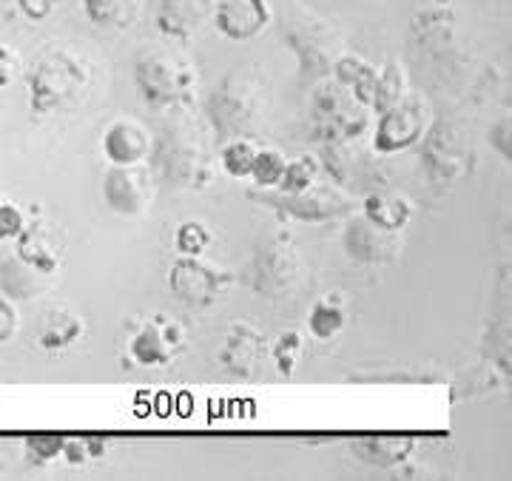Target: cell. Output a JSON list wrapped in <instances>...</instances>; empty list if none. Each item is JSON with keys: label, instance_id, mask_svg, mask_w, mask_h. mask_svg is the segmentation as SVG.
Masks as SVG:
<instances>
[{"label": "cell", "instance_id": "8fae6325", "mask_svg": "<svg viewBox=\"0 0 512 481\" xmlns=\"http://www.w3.org/2000/svg\"><path fill=\"white\" fill-rule=\"evenodd\" d=\"M421 143H424L421 148L424 168L433 183H458L461 177H467L473 154L461 131L453 126H430Z\"/></svg>", "mask_w": 512, "mask_h": 481}, {"label": "cell", "instance_id": "3957f363", "mask_svg": "<svg viewBox=\"0 0 512 481\" xmlns=\"http://www.w3.org/2000/svg\"><path fill=\"white\" fill-rule=\"evenodd\" d=\"M137 92L154 109H188L197 94L194 63L171 46H146L134 57Z\"/></svg>", "mask_w": 512, "mask_h": 481}, {"label": "cell", "instance_id": "4dcf8cb0", "mask_svg": "<svg viewBox=\"0 0 512 481\" xmlns=\"http://www.w3.org/2000/svg\"><path fill=\"white\" fill-rule=\"evenodd\" d=\"M285 154L276 151V148H259L256 151L254 168H251V180L256 183V188H276L282 174H285Z\"/></svg>", "mask_w": 512, "mask_h": 481}, {"label": "cell", "instance_id": "e575fe53", "mask_svg": "<svg viewBox=\"0 0 512 481\" xmlns=\"http://www.w3.org/2000/svg\"><path fill=\"white\" fill-rule=\"evenodd\" d=\"M63 456H66V462H72V464H83V462H89V459H100V456H103V442H97V439H66Z\"/></svg>", "mask_w": 512, "mask_h": 481}, {"label": "cell", "instance_id": "7c38bea8", "mask_svg": "<svg viewBox=\"0 0 512 481\" xmlns=\"http://www.w3.org/2000/svg\"><path fill=\"white\" fill-rule=\"evenodd\" d=\"M185 348V328L171 316H151L128 342V356L143 368H163Z\"/></svg>", "mask_w": 512, "mask_h": 481}, {"label": "cell", "instance_id": "ba28073f", "mask_svg": "<svg viewBox=\"0 0 512 481\" xmlns=\"http://www.w3.org/2000/svg\"><path fill=\"white\" fill-rule=\"evenodd\" d=\"M251 197L256 203H265L268 208L279 211L288 220L308 222V225L339 220L353 208L348 191H342V185L336 183H313L296 194L274 191V194H251Z\"/></svg>", "mask_w": 512, "mask_h": 481}, {"label": "cell", "instance_id": "44dd1931", "mask_svg": "<svg viewBox=\"0 0 512 481\" xmlns=\"http://www.w3.org/2000/svg\"><path fill=\"white\" fill-rule=\"evenodd\" d=\"M86 325L80 314H74L66 305H52L46 308L40 322H37V342L43 351H66L83 336Z\"/></svg>", "mask_w": 512, "mask_h": 481}, {"label": "cell", "instance_id": "f1b7e54d", "mask_svg": "<svg viewBox=\"0 0 512 481\" xmlns=\"http://www.w3.org/2000/svg\"><path fill=\"white\" fill-rule=\"evenodd\" d=\"M256 151H259V148L251 143V137L228 140L220 151V163L222 168H225V174L234 177V180H248V177H251V168H254Z\"/></svg>", "mask_w": 512, "mask_h": 481}, {"label": "cell", "instance_id": "5bb4252c", "mask_svg": "<svg viewBox=\"0 0 512 481\" xmlns=\"http://www.w3.org/2000/svg\"><path fill=\"white\" fill-rule=\"evenodd\" d=\"M265 356H268V339L248 322H237L220 348L222 368L242 382H254L265 365Z\"/></svg>", "mask_w": 512, "mask_h": 481}, {"label": "cell", "instance_id": "74e56055", "mask_svg": "<svg viewBox=\"0 0 512 481\" xmlns=\"http://www.w3.org/2000/svg\"><path fill=\"white\" fill-rule=\"evenodd\" d=\"M20 69V57L12 46H3L0 43V89L12 86V80L18 77Z\"/></svg>", "mask_w": 512, "mask_h": 481}, {"label": "cell", "instance_id": "9c48e42d", "mask_svg": "<svg viewBox=\"0 0 512 481\" xmlns=\"http://www.w3.org/2000/svg\"><path fill=\"white\" fill-rule=\"evenodd\" d=\"M430 106L421 94H404L399 103L379 114L373 131V151L382 157H393L416 148L430 129Z\"/></svg>", "mask_w": 512, "mask_h": 481}, {"label": "cell", "instance_id": "4fadbf2b", "mask_svg": "<svg viewBox=\"0 0 512 481\" xmlns=\"http://www.w3.org/2000/svg\"><path fill=\"white\" fill-rule=\"evenodd\" d=\"M103 200L120 217H143L154 200L151 171L137 166H111L103 177Z\"/></svg>", "mask_w": 512, "mask_h": 481}, {"label": "cell", "instance_id": "d6a6232c", "mask_svg": "<svg viewBox=\"0 0 512 481\" xmlns=\"http://www.w3.org/2000/svg\"><path fill=\"white\" fill-rule=\"evenodd\" d=\"M319 163L313 160V157H296V160H288L285 163V174H282V180H279V191H285V194H296V191H302V188H308V185L316 183V177H319Z\"/></svg>", "mask_w": 512, "mask_h": 481}, {"label": "cell", "instance_id": "603a6c76", "mask_svg": "<svg viewBox=\"0 0 512 481\" xmlns=\"http://www.w3.org/2000/svg\"><path fill=\"white\" fill-rule=\"evenodd\" d=\"M202 0H157L154 23L168 40H191L202 23Z\"/></svg>", "mask_w": 512, "mask_h": 481}, {"label": "cell", "instance_id": "836d02e7", "mask_svg": "<svg viewBox=\"0 0 512 481\" xmlns=\"http://www.w3.org/2000/svg\"><path fill=\"white\" fill-rule=\"evenodd\" d=\"M63 433H32L26 439V453L32 456V462H55L57 456H63V447H66Z\"/></svg>", "mask_w": 512, "mask_h": 481}, {"label": "cell", "instance_id": "484cf974", "mask_svg": "<svg viewBox=\"0 0 512 481\" xmlns=\"http://www.w3.org/2000/svg\"><path fill=\"white\" fill-rule=\"evenodd\" d=\"M345 325H348V302L342 294L322 296L308 314V328L319 342H328L333 336H339L345 331Z\"/></svg>", "mask_w": 512, "mask_h": 481}, {"label": "cell", "instance_id": "4316f807", "mask_svg": "<svg viewBox=\"0 0 512 481\" xmlns=\"http://www.w3.org/2000/svg\"><path fill=\"white\" fill-rule=\"evenodd\" d=\"M83 12L100 29H128L140 18V0H83Z\"/></svg>", "mask_w": 512, "mask_h": 481}, {"label": "cell", "instance_id": "8d00e7d4", "mask_svg": "<svg viewBox=\"0 0 512 481\" xmlns=\"http://www.w3.org/2000/svg\"><path fill=\"white\" fill-rule=\"evenodd\" d=\"M18 308H15V299H9L6 294H0V345L9 342L15 331H18Z\"/></svg>", "mask_w": 512, "mask_h": 481}, {"label": "cell", "instance_id": "30bf717a", "mask_svg": "<svg viewBox=\"0 0 512 481\" xmlns=\"http://www.w3.org/2000/svg\"><path fill=\"white\" fill-rule=\"evenodd\" d=\"M234 282L228 271L208 265L200 257H180L168 271V291L183 302L185 308L208 311L220 302L222 291Z\"/></svg>", "mask_w": 512, "mask_h": 481}, {"label": "cell", "instance_id": "7402d4cb", "mask_svg": "<svg viewBox=\"0 0 512 481\" xmlns=\"http://www.w3.org/2000/svg\"><path fill=\"white\" fill-rule=\"evenodd\" d=\"M322 168L328 171L330 183L348 185L365 183L370 174V163L362 157V151L353 146V140H330L322 148Z\"/></svg>", "mask_w": 512, "mask_h": 481}, {"label": "cell", "instance_id": "f546056e", "mask_svg": "<svg viewBox=\"0 0 512 481\" xmlns=\"http://www.w3.org/2000/svg\"><path fill=\"white\" fill-rule=\"evenodd\" d=\"M302 353H305V336L299 331H285L274 345V362L279 376L291 379L296 368L302 365Z\"/></svg>", "mask_w": 512, "mask_h": 481}, {"label": "cell", "instance_id": "f35d334b", "mask_svg": "<svg viewBox=\"0 0 512 481\" xmlns=\"http://www.w3.org/2000/svg\"><path fill=\"white\" fill-rule=\"evenodd\" d=\"M510 117H501L498 123L493 126V131H490V143H493V148L510 163V157H512V148H510Z\"/></svg>", "mask_w": 512, "mask_h": 481}, {"label": "cell", "instance_id": "6da1fadb", "mask_svg": "<svg viewBox=\"0 0 512 481\" xmlns=\"http://www.w3.org/2000/svg\"><path fill=\"white\" fill-rule=\"evenodd\" d=\"M154 166L171 188H205L214 183V163L200 123L188 109H171L151 146Z\"/></svg>", "mask_w": 512, "mask_h": 481}, {"label": "cell", "instance_id": "d6986e66", "mask_svg": "<svg viewBox=\"0 0 512 481\" xmlns=\"http://www.w3.org/2000/svg\"><path fill=\"white\" fill-rule=\"evenodd\" d=\"M18 254L20 259H26L29 265H35L46 274H57L60 262H63V242L57 237V231L52 225L43 222H32L20 231L18 237Z\"/></svg>", "mask_w": 512, "mask_h": 481}, {"label": "cell", "instance_id": "ac0fdd59", "mask_svg": "<svg viewBox=\"0 0 512 481\" xmlns=\"http://www.w3.org/2000/svg\"><path fill=\"white\" fill-rule=\"evenodd\" d=\"M52 282H55V274L40 271L26 259H20L18 254L0 259V294H6L15 302L46 294L52 288Z\"/></svg>", "mask_w": 512, "mask_h": 481}, {"label": "cell", "instance_id": "83f0119b", "mask_svg": "<svg viewBox=\"0 0 512 481\" xmlns=\"http://www.w3.org/2000/svg\"><path fill=\"white\" fill-rule=\"evenodd\" d=\"M404 94H407V74H404L399 63H387L384 69H379V80H376V92H373V100H370V111L382 114L393 103H399Z\"/></svg>", "mask_w": 512, "mask_h": 481}, {"label": "cell", "instance_id": "cb8c5ba5", "mask_svg": "<svg viewBox=\"0 0 512 481\" xmlns=\"http://www.w3.org/2000/svg\"><path fill=\"white\" fill-rule=\"evenodd\" d=\"M362 214L384 231L399 234L404 225L413 220V205L399 194H390V191H370L365 197V205H362Z\"/></svg>", "mask_w": 512, "mask_h": 481}, {"label": "cell", "instance_id": "e0dca14e", "mask_svg": "<svg viewBox=\"0 0 512 481\" xmlns=\"http://www.w3.org/2000/svg\"><path fill=\"white\" fill-rule=\"evenodd\" d=\"M151 146H154V134L146 123L134 117L114 120L103 134V154L111 166H137L151 157Z\"/></svg>", "mask_w": 512, "mask_h": 481}, {"label": "cell", "instance_id": "ab89813d", "mask_svg": "<svg viewBox=\"0 0 512 481\" xmlns=\"http://www.w3.org/2000/svg\"><path fill=\"white\" fill-rule=\"evenodd\" d=\"M18 6L26 18L40 23V20H46L52 12H55L57 0H18Z\"/></svg>", "mask_w": 512, "mask_h": 481}, {"label": "cell", "instance_id": "8992f818", "mask_svg": "<svg viewBox=\"0 0 512 481\" xmlns=\"http://www.w3.org/2000/svg\"><path fill=\"white\" fill-rule=\"evenodd\" d=\"M311 126L322 143L359 140L370 129V109L342 83L325 80L311 97Z\"/></svg>", "mask_w": 512, "mask_h": 481}, {"label": "cell", "instance_id": "2e32d148", "mask_svg": "<svg viewBox=\"0 0 512 481\" xmlns=\"http://www.w3.org/2000/svg\"><path fill=\"white\" fill-rule=\"evenodd\" d=\"M271 18L274 12L268 0H220L211 12L217 32L237 43H248L262 35Z\"/></svg>", "mask_w": 512, "mask_h": 481}, {"label": "cell", "instance_id": "9a60e30c", "mask_svg": "<svg viewBox=\"0 0 512 481\" xmlns=\"http://www.w3.org/2000/svg\"><path fill=\"white\" fill-rule=\"evenodd\" d=\"M345 251L362 265H390L399 259L402 240L396 231H384L367 220L365 214L353 217L345 228Z\"/></svg>", "mask_w": 512, "mask_h": 481}, {"label": "cell", "instance_id": "5b68a950", "mask_svg": "<svg viewBox=\"0 0 512 481\" xmlns=\"http://www.w3.org/2000/svg\"><path fill=\"white\" fill-rule=\"evenodd\" d=\"M285 43L299 57V77L302 83L325 80L333 72V63L339 55V37L330 32V26L322 18L311 15L305 6H293L291 18L285 23Z\"/></svg>", "mask_w": 512, "mask_h": 481}, {"label": "cell", "instance_id": "277c9868", "mask_svg": "<svg viewBox=\"0 0 512 481\" xmlns=\"http://www.w3.org/2000/svg\"><path fill=\"white\" fill-rule=\"evenodd\" d=\"M205 114L214 137L228 143L237 137H251L265 117V94L254 74L231 72L214 86L205 100Z\"/></svg>", "mask_w": 512, "mask_h": 481}, {"label": "cell", "instance_id": "1f68e13d", "mask_svg": "<svg viewBox=\"0 0 512 481\" xmlns=\"http://www.w3.org/2000/svg\"><path fill=\"white\" fill-rule=\"evenodd\" d=\"M211 242H214V234L197 220L183 222L174 234V248L180 257H202Z\"/></svg>", "mask_w": 512, "mask_h": 481}, {"label": "cell", "instance_id": "52a82bcc", "mask_svg": "<svg viewBox=\"0 0 512 481\" xmlns=\"http://www.w3.org/2000/svg\"><path fill=\"white\" fill-rule=\"evenodd\" d=\"M302 277V259L291 234H271L254 245L248 262V285L262 299H279Z\"/></svg>", "mask_w": 512, "mask_h": 481}, {"label": "cell", "instance_id": "d4e9b609", "mask_svg": "<svg viewBox=\"0 0 512 481\" xmlns=\"http://www.w3.org/2000/svg\"><path fill=\"white\" fill-rule=\"evenodd\" d=\"M333 80L350 89L370 109V100H373V92H376V80H379V69L373 63H367L365 57L339 55V60L333 63Z\"/></svg>", "mask_w": 512, "mask_h": 481}, {"label": "cell", "instance_id": "7a4b0ae2", "mask_svg": "<svg viewBox=\"0 0 512 481\" xmlns=\"http://www.w3.org/2000/svg\"><path fill=\"white\" fill-rule=\"evenodd\" d=\"M94 74L92 63L74 49H55L43 55L29 74V109L35 117H49L80 103Z\"/></svg>", "mask_w": 512, "mask_h": 481}, {"label": "cell", "instance_id": "ffe728a7", "mask_svg": "<svg viewBox=\"0 0 512 481\" xmlns=\"http://www.w3.org/2000/svg\"><path fill=\"white\" fill-rule=\"evenodd\" d=\"M353 450L362 462L393 470L416 453V439L407 433H367L353 442Z\"/></svg>", "mask_w": 512, "mask_h": 481}, {"label": "cell", "instance_id": "d590c367", "mask_svg": "<svg viewBox=\"0 0 512 481\" xmlns=\"http://www.w3.org/2000/svg\"><path fill=\"white\" fill-rule=\"evenodd\" d=\"M26 228V214L15 203H0V242L15 240Z\"/></svg>", "mask_w": 512, "mask_h": 481}]
</instances>
